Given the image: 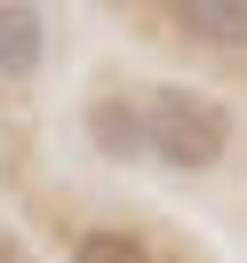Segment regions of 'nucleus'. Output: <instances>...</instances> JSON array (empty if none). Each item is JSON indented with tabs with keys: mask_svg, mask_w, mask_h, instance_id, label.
<instances>
[{
	"mask_svg": "<svg viewBox=\"0 0 247 263\" xmlns=\"http://www.w3.org/2000/svg\"><path fill=\"white\" fill-rule=\"evenodd\" d=\"M144 136L151 160L176 167V176H207L215 160L231 152V112L207 96V88H144Z\"/></svg>",
	"mask_w": 247,
	"mask_h": 263,
	"instance_id": "f257e3e1",
	"label": "nucleus"
},
{
	"mask_svg": "<svg viewBox=\"0 0 247 263\" xmlns=\"http://www.w3.org/2000/svg\"><path fill=\"white\" fill-rule=\"evenodd\" d=\"M160 32L215 64H247V0H160Z\"/></svg>",
	"mask_w": 247,
	"mask_h": 263,
	"instance_id": "f03ea898",
	"label": "nucleus"
},
{
	"mask_svg": "<svg viewBox=\"0 0 247 263\" xmlns=\"http://www.w3.org/2000/svg\"><path fill=\"white\" fill-rule=\"evenodd\" d=\"M88 144H96L104 160H151L144 96H128V88H96V96H88Z\"/></svg>",
	"mask_w": 247,
	"mask_h": 263,
	"instance_id": "7ed1b4c3",
	"label": "nucleus"
},
{
	"mask_svg": "<svg viewBox=\"0 0 247 263\" xmlns=\"http://www.w3.org/2000/svg\"><path fill=\"white\" fill-rule=\"evenodd\" d=\"M48 64V16L40 0H0V80H32Z\"/></svg>",
	"mask_w": 247,
	"mask_h": 263,
	"instance_id": "20e7f679",
	"label": "nucleus"
},
{
	"mask_svg": "<svg viewBox=\"0 0 247 263\" xmlns=\"http://www.w3.org/2000/svg\"><path fill=\"white\" fill-rule=\"evenodd\" d=\"M72 263H160V247L136 223H80L72 231Z\"/></svg>",
	"mask_w": 247,
	"mask_h": 263,
	"instance_id": "39448f33",
	"label": "nucleus"
},
{
	"mask_svg": "<svg viewBox=\"0 0 247 263\" xmlns=\"http://www.w3.org/2000/svg\"><path fill=\"white\" fill-rule=\"evenodd\" d=\"M104 8H120V16H136V24H151V32H160V0H104Z\"/></svg>",
	"mask_w": 247,
	"mask_h": 263,
	"instance_id": "423d86ee",
	"label": "nucleus"
},
{
	"mask_svg": "<svg viewBox=\"0 0 247 263\" xmlns=\"http://www.w3.org/2000/svg\"><path fill=\"white\" fill-rule=\"evenodd\" d=\"M0 263H24V255H16V247H0Z\"/></svg>",
	"mask_w": 247,
	"mask_h": 263,
	"instance_id": "0eeeda50",
	"label": "nucleus"
}]
</instances>
